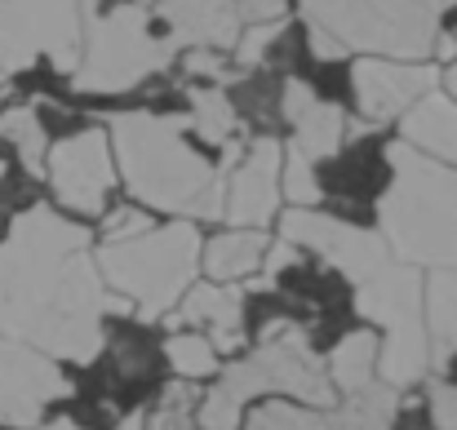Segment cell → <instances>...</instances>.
Segmentation results:
<instances>
[{"mask_svg":"<svg viewBox=\"0 0 457 430\" xmlns=\"http://www.w3.org/2000/svg\"><path fill=\"white\" fill-rule=\"evenodd\" d=\"M129 310L103 285L89 231L49 204L22 209L0 240V333L40 355L94 364L107 333L103 319Z\"/></svg>","mask_w":457,"mask_h":430,"instance_id":"1","label":"cell"},{"mask_svg":"<svg viewBox=\"0 0 457 430\" xmlns=\"http://www.w3.org/2000/svg\"><path fill=\"white\" fill-rule=\"evenodd\" d=\"M112 151L129 191L178 218H222V173L187 143L182 116L129 112L112 120Z\"/></svg>","mask_w":457,"mask_h":430,"instance_id":"2","label":"cell"},{"mask_svg":"<svg viewBox=\"0 0 457 430\" xmlns=\"http://www.w3.org/2000/svg\"><path fill=\"white\" fill-rule=\"evenodd\" d=\"M391 182L378 200L382 240L409 267H457V169L418 146H386Z\"/></svg>","mask_w":457,"mask_h":430,"instance_id":"3","label":"cell"},{"mask_svg":"<svg viewBox=\"0 0 457 430\" xmlns=\"http://www.w3.org/2000/svg\"><path fill=\"white\" fill-rule=\"evenodd\" d=\"M267 391H280V395H294L311 409H328L337 395H333V382H328V368L324 360L311 351V337H306L298 324L289 319H276L267 324L262 333V346L245 360H236L218 386L204 395L200 404V426L204 430H240V409L253 400V395H267Z\"/></svg>","mask_w":457,"mask_h":430,"instance_id":"4","label":"cell"},{"mask_svg":"<svg viewBox=\"0 0 457 430\" xmlns=\"http://www.w3.org/2000/svg\"><path fill=\"white\" fill-rule=\"evenodd\" d=\"M200 267V231L191 222H169L147 227L125 240H103L98 244V276L112 285L143 324L169 315L178 297L191 288Z\"/></svg>","mask_w":457,"mask_h":430,"instance_id":"5","label":"cell"},{"mask_svg":"<svg viewBox=\"0 0 457 430\" xmlns=\"http://www.w3.org/2000/svg\"><path fill=\"white\" fill-rule=\"evenodd\" d=\"M457 0H303L306 31L333 45L422 62L440 45V22Z\"/></svg>","mask_w":457,"mask_h":430,"instance_id":"6","label":"cell"},{"mask_svg":"<svg viewBox=\"0 0 457 430\" xmlns=\"http://www.w3.org/2000/svg\"><path fill=\"white\" fill-rule=\"evenodd\" d=\"M169 62H173V45L152 27V9L143 0H125L85 22L71 85L80 94H129Z\"/></svg>","mask_w":457,"mask_h":430,"instance_id":"7","label":"cell"},{"mask_svg":"<svg viewBox=\"0 0 457 430\" xmlns=\"http://www.w3.org/2000/svg\"><path fill=\"white\" fill-rule=\"evenodd\" d=\"M355 310L369 324H382V346H378V373L386 386H413L422 382L431 364V337H427V315H422V276L409 262L386 258L378 271L355 280Z\"/></svg>","mask_w":457,"mask_h":430,"instance_id":"8","label":"cell"},{"mask_svg":"<svg viewBox=\"0 0 457 430\" xmlns=\"http://www.w3.org/2000/svg\"><path fill=\"white\" fill-rule=\"evenodd\" d=\"M85 40V0H0V67L27 71L49 58L71 76Z\"/></svg>","mask_w":457,"mask_h":430,"instance_id":"9","label":"cell"},{"mask_svg":"<svg viewBox=\"0 0 457 430\" xmlns=\"http://www.w3.org/2000/svg\"><path fill=\"white\" fill-rule=\"evenodd\" d=\"M285 116L294 125V143H289V155L280 164V182H285V195L294 204H315L320 200V178H315V164L328 160L337 146H342V134H346V120H342V107L333 103H320L303 80H289L285 85Z\"/></svg>","mask_w":457,"mask_h":430,"instance_id":"10","label":"cell"},{"mask_svg":"<svg viewBox=\"0 0 457 430\" xmlns=\"http://www.w3.org/2000/svg\"><path fill=\"white\" fill-rule=\"evenodd\" d=\"M45 178L62 209H71L80 218H98L116 186L112 138L103 129H80V134L54 143L45 151Z\"/></svg>","mask_w":457,"mask_h":430,"instance_id":"11","label":"cell"},{"mask_svg":"<svg viewBox=\"0 0 457 430\" xmlns=\"http://www.w3.org/2000/svg\"><path fill=\"white\" fill-rule=\"evenodd\" d=\"M67 395H71V382L58 373V364L49 355L0 333V426H40L45 409Z\"/></svg>","mask_w":457,"mask_h":430,"instance_id":"12","label":"cell"},{"mask_svg":"<svg viewBox=\"0 0 457 430\" xmlns=\"http://www.w3.org/2000/svg\"><path fill=\"white\" fill-rule=\"evenodd\" d=\"M280 236L289 244H303L315 258H324L333 271H342L351 285L364 280L369 271H378L391 249L378 231H364L355 222H342V218H328V213H315V209H294L280 218Z\"/></svg>","mask_w":457,"mask_h":430,"instance_id":"13","label":"cell"},{"mask_svg":"<svg viewBox=\"0 0 457 430\" xmlns=\"http://www.w3.org/2000/svg\"><path fill=\"white\" fill-rule=\"evenodd\" d=\"M395 409H400L395 386L369 382L364 391L346 395V404L333 409V413H311V409H294V404H267L245 422V430H391Z\"/></svg>","mask_w":457,"mask_h":430,"instance_id":"14","label":"cell"},{"mask_svg":"<svg viewBox=\"0 0 457 430\" xmlns=\"http://www.w3.org/2000/svg\"><path fill=\"white\" fill-rule=\"evenodd\" d=\"M280 164H285V146L276 138H258L249 155L231 169V178L222 182V218L231 227L271 222L280 200Z\"/></svg>","mask_w":457,"mask_h":430,"instance_id":"15","label":"cell"},{"mask_svg":"<svg viewBox=\"0 0 457 430\" xmlns=\"http://www.w3.org/2000/svg\"><path fill=\"white\" fill-rule=\"evenodd\" d=\"M355 85V107L369 125H386L391 116L409 112L431 85H436V67H413V62H386V58H364L351 71Z\"/></svg>","mask_w":457,"mask_h":430,"instance_id":"16","label":"cell"},{"mask_svg":"<svg viewBox=\"0 0 457 430\" xmlns=\"http://www.w3.org/2000/svg\"><path fill=\"white\" fill-rule=\"evenodd\" d=\"M155 18L164 22L169 45L191 49H227L236 45L245 18L236 0H155Z\"/></svg>","mask_w":457,"mask_h":430,"instance_id":"17","label":"cell"},{"mask_svg":"<svg viewBox=\"0 0 457 430\" xmlns=\"http://www.w3.org/2000/svg\"><path fill=\"white\" fill-rule=\"evenodd\" d=\"M173 324H204L213 351H240L245 346V288H227L218 280L209 285H191L173 315Z\"/></svg>","mask_w":457,"mask_h":430,"instance_id":"18","label":"cell"},{"mask_svg":"<svg viewBox=\"0 0 457 430\" xmlns=\"http://www.w3.org/2000/svg\"><path fill=\"white\" fill-rule=\"evenodd\" d=\"M404 143L418 146L422 155L457 164V103L449 94H422L413 112L404 116Z\"/></svg>","mask_w":457,"mask_h":430,"instance_id":"19","label":"cell"},{"mask_svg":"<svg viewBox=\"0 0 457 430\" xmlns=\"http://www.w3.org/2000/svg\"><path fill=\"white\" fill-rule=\"evenodd\" d=\"M267 258V236L258 227H236V231H222L213 236L204 249H200V262H204V276L218 280V285H236V280H249Z\"/></svg>","mask_w":457,"mask_h":430,"instance_id":"20","label":"cell"},{"mask_svg":"<svg viewBox=\"0 0 457 430\" xmlns=\"http://www.w3.org/2000/svg\"><path fill=\"white\" fill-rule=\"evenodd\" d=\"M427 337L431 364H449L457 355V267H440L427 285Z\"/></svg>","mask_w":457,"mask_h":430,"instance_id":"21","label":"cell"},{"mask_svg":"<svg viewBox=\"0 0 457 430\" xmlns=\"http://www.w3.org/2000/svg\"><path fill=\"white\" fill-rule=\"evenodd\" d=\"M324 368H328L333 391H342V395L364 391V386L378 377V337H373V333H351V337H342V342L333 346V355H328Z\"/></svg>","mask_w":457,"mask_h":430,"instance_id":"22","label":"cell"},{"mask_svg":"<svg viewBox=\"0 0 457 430\" xmlns=\"http://www.w3.org/2000/svg\"><path fill=\"white\" fill-rule=\"evenodd\" d=\"M0 138L18 151V160H22L27 173H45L49 138H45V125H40V112L36 107H9V112H0Z\"/></svg>","mask_w":457,"mask_h":430,"instance_id":"23","label":"cell"},{"mask_svg":"<svg viewBox=\"0 0 457 430\" xmlns=\"http://www.w3.org/2000/svg\"><path fill=\"white\" fill-rule=\"evenodd\" d=\"M187 125H191L204 143L227 146L231 143V134L240 129V116H236V103L227 98V89H195Z\"/></svg>","mask_w":457,"mask_h":430,"instance_id":"24","label":"cell"},{"mask_svg":"<svg viewBox=\"0 0 457 430\" xmlns=\"http://www.w3.org/2000/svg\"><path fill=\"white\" fill-rule=\"evenodd\" d=\"M164 360L173 364V373L182 382H195V377H213L218 373V351L200 333H173L164 342Z\"/></svg>","mask_w":457,"mask_h":430,"instance_id":"25","label":"cell"},{"mask_svg":"<svg viewBox=\"0 0 457 430\" xmlns=\"http://www.w3.org/2000/svg\"><path fill=\"white\" fill-rule=\"evenodd\" d=\"M195 400H200V395H195V386H187V382L164 386L152 422H143V430H195Z\"/></svg>","mask_w":457,"mask_h":430,"instance_id":"26","label":"cell"},{"mask_svg":"<svg viewBox=\"0 0 457 430\" xmlns=\"http://www.w3.org/2000/svg\"><path fill=\"white\" fill-rule=\"evenodd\" d=\"M280 36H285V22H280V18L240 27V36H236V62H240V67H258V62L267 58L271 40H280Z\"/></svg>","mask_w":457,"mask_h":430,"instance_id":"27","label":"cell"},{"mask_svg":"<svg viewBox=\"0 0 457 430\" xmlns=\"http://www.w3.org/2000/svg\"><path fill=\"white\" fill-rule=\"evenodd\" d=\"M147 227H152V218H143L138 209H116V213L103 222V240H125V236L147 231Z\"/></svg>","mask_w":457,"mask_h":430,"instance_id":"28","label":"cell"},{"mask_svg":"<svg viewBox=\"0 0 457 430\" xmlns=\"http://www.w3.org/2000/svg\"><path fill=\"white\" fill-rule=\"evenodd\" d=\"M431 418L440 430H457V386H431Z\"/></svg>","mask_w":457,"mask_h":430,"instance_id":"29","label":"cell"},{"mask_svg":"<svg viewBox=\"0 0 457 430\" xmlns=\"http://www.w3.org/2000/svg\"><path fill=\"white\" fill-rule=\"evenodd\" d=\"M285 4L289 0H236V9H240L245 22H271V18L285 13Z\"/></svg>","mask_w":457,"mask_h":430,"instance_id":"30","label":"cell"},{"mask_svg":"<svg viewBox=\"0 0 457 430\" xmlns=\"http://www.w3.org/2000/svg\"><path fill=\"white\" fill-rule=\"evenodd\" d=\"M143 422H147V413H129V418H125L116 430H143Z\"/></svg>","mask_w":457,"mask_h":430,"instance_id":"31","label":"cell"},{"mask_svg":"<svg viewBox=\"0 0 457 430\" xmlns=\"http://www.w3.org/2000/svg\"><path fill=\"white\" fill-rule=\"evenodd\" d=\"M45 430H80V426H76V422H67V418H62V422H49V426H45Z\"/></svg>","mask_w":457,"mask_h":430,"instance_id":"32","label":"cell"},{"mask_svg":"<svg viewBox=\"0 0 457 430\" xmlns=\"http://www.w3.org/2000/svg\"><path fill=\"white\" fill-rule=\"evenodd\" d=\"M445 80H449V94H453V98H457V62H453V67H449V76H445Z\"/></svg>","mask_w":457,"mask_h":430,"instance_id":"33","label":"cell"},{"mask_svg":"<svg viewBox=\"0 0 457 430\" xmlns=\"http://www.w3.org/2000/svg\"><path fill=\"white\" fill-rule=\"evenodd\" d=\"M0 182H4V160H0Z\"/></svg>","mask_w":457,"mask_h":430,"instance_id":"34","label":"cell"}]
</instances>
